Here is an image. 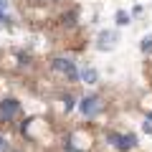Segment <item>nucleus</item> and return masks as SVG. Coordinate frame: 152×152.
Wrapping results in <instances>:
<instances>
[{
	"mask_svg": "<svg viewBox=\"0 0 152 152\" xmlns=\"http://www.w3.org/2000/svg\"><path fill=\"white\" fill-rule=\"evenodd\" d=\"M53 71L64 74L69 81H79L81 79V74H79V69H76V64L71 58H53Z\"/></svg>",
	"mask_w": 152,
	"mask_h": 152,
	"instance_id": "f257e3e1",
	"label": "nucleus"
},
{
	"mask_svg": "<svg viewBox=\"0 0 152 152\" xmlns=\"http://www.w3.org/2000/svg\"><path fill=\"white\" fill-rule=\"evenodd\" d=\"M142 51H152V36H145V38H142Z\"/></svg>",
	"mask_w": 152,
	"mask_h": 152,
	"instance_id": "6e6552de",
	"label": "nucleus"
},
{
	"mask_svg": "<svg viewBox=\"0 0 152 152\" xmlns=\"http://www.w3.org/2000/svg\"><path fill=\"white\" fill-rule=\"evenodd\" d=\"M5 5H8V3H5V0H0V8H3V10H5Z\"/></svg>",
	"mask_w": 152,
	"mask_h": 152,
	"instance_id": "9b49d317",
	"label": "nucleus"
},
{
	"mask_svg": "<svg viewBox=\"0 0 152 152\" xmlns=\"http://www.w3.org/2000/svg\"><path fill=\"white\" fill-rule=\"evenodd\" d=\"M0 150H5V140L3 137H0Z\"/></svg>",
	"mask_w": 152,
	"mask_h": 152,
	"instance_id": "9d476101",
	"label": "nucleus"
},
{
	"mask_svg": "<svg viewBox=\"0 0 152 152\" xmlns=\"http://www.w3.org/2000/svg\"><path fill=\"white\" fill-rule=\"evenodd\" d=\"M8 26V15L3 13V8H0V28H5Z\"/></svg>",
	"mask_w": 152,
	"mask_h": 152,
	"instance_id": "1a4fd4ad",
	"label": "nucleus"
},
{
	"mask_svg": "<svg viewBox=\"0 0 152 152\" xmlns=\"http://www.w3.org/2000/svg\"><path fill=\"white\" fill-rule=\"evenodd\" d=\"M127 23H129V15H127L124 10H119L117 13V26H127Z\"/></svg>",
	"mask_w": 152,
	"mask_h": 152,
	"instance_id": "0eeeda50",
	"label": "nucleus"
},
{
	"mask_svg": "<svg viewBox=\"0 0 152 152\" xmlns=\"http://www.w3.org/2000/svg\"><path fill=\"white\" fill-rule=\"evenodd\" d=\"M79 109H81L84 117H96V114L102 112V99L99 96H84L81 102H79Z\"/></svg>",
	"mask_w": 152,
	"mask_h": 152,
	"instance_id": "7ed1b4c3",
	"label": "nucleus"
},
{
	"mask_svg": "<svg viewBox=\"0 0 152 152\" xmlns=\"http://www.w3.org/2000/svg\"><path fill=\"white\" fill-rule=\"evenodd\" d=\"M18 112H20V104H18L15 99H5V102H0V122H3V124L13 122L18 117Z\"/></svg>",
	"mask_w": 152,
	"mask_h": 152,
	"instance_id": "f03ea898",
	"label": "nucleus"
},
{
	"mask_svg": "<svg viewBox=\"0 0 152 152\" xmlns=\"http://www.w3.org/2000/svg\"><path fill=\"white\" fill-rule=\"evenodd\" d=\"M117 41H119L117 31H102L99 38H96V48L99 51H112L114 46H117Z\"/></svg>",
	"mask_w": 152,
	"mask_h": 152,
	"instance_id": "20e7f679",
	"label": "nucleus"
},
{
	"mask_svg": "<svg viewBox=\"0 0 152 152\" xmlns=\"http://www.w3.org/2000/svg\"><path fill=\"white\" fill-rule=\"evenodd\" d=\"M33 3H46V0H33Z\"/></svg>",
	"mask_w": 152,
	"mask_h": 152,
	"instance_id": "f8f14e48",
	"label": "nucleus"
},
{
	"mask_svg": "<svg viewBox=\"0 0 152 152\" xmlns=\"http://www.w3.org/2000/svg\"><path fill=\"white\" fill-rule=\"evenodd\" d=\"M109 140H112V145L117 147V150H132V147H137V137L134 134H112Z\"/></svg>",
	"mask_w": 152,
	"mask_h": 152,
	"instance_id": "39448f33",
	"label": "nucleus"
},
{
	"mask_svg": "<svg viewBox=\"0 0 152 152\" xmlns=\"http://www.w3.org/2000/svg\"><path fill=\"white\" fill-rule=\"evenodd\" d=\"M96 79H99V74L94 69H84L81 71V81L84 84H96Z\"/></svg>",
	"mask_w": 152,
	"mask_h": 152,
	"instance_id": "423d86ee",
	"label": "nucleus"
}]
</instances>
